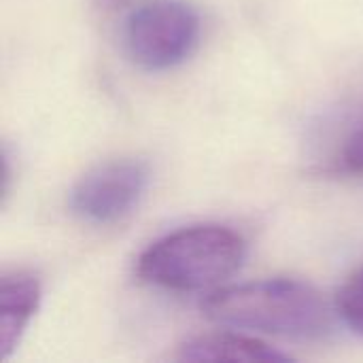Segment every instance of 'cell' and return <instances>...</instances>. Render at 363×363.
Instances as JSON below:
<instances>
[{
    "label": "cell",
    "instance_id": "cell-5",
    "mask_svg": "<svg viewBox=\"0 0 363 363\" xmlns=\"http://www.w3.org/2000/svg\"><path fill=\"white\" fill-rule=\"evenodd\" d=\"M40 304V283L34 274L15 270L0 281V351L9 359Z\"/></svg>",
    "mask_w": 363,
    "mask_h": 363
},
{
    "label": "cell",
    "instance_id": "cell-2",
    "mask_svg": "<svg viewBox=\"0 0 363 363\" xmlns=\"http://www.w3.org/2000/svg\"><path fill=\"white\" fill-rule=\"evenodd\" d=\"M247 253L245 238L215 223L174 230L145 249L138 277L170 291H204L230 279Z\"/></svg>",
    "mask_w": 363,
    "mask_h": 363
},
{
    "label": "cell",
    "instance_id": "cell-3",
    "mask_svg": "<svg viewBox=\"0 0 363 363\" xmlns=\"http://www.w3.org/2000/svg\"><path fill=\"white\" fill-rule=\"evenodd\" d=\"M200 15L183 0H151L123 23V49L145 70H168L183 64L200 43Z\"/></svg>",
    "mask_w": 363,
    "mask_h": 363
},
{
    "label": "cell",
    "instance_id": "cell-4",
    "mask_svg": "<svg viewBox=\"0 0 363 363\" xmlns=\"http://www.w3.org/2000/svg\"><path fill=\"white\" fill-rule=\"evenodd\" d=\"M149 185V168L140 160H108L87 170L70 189V211L94 225H111L125 219L143 200Z\"/></svg>",
    "mask_w": 363,
    "mask_h": 363
},
{
    "label": "cell",
    "instance_id": "cell-8",
    "mask_svg": "<svg viewBox=\"0 0 363 363\" xmlns=\"http://www.w3.org/2000/svg\"><path fill=\"white\" fill-rule=\"evenodd\" d=\"M338 313L347 328L363 338V266L342 287L338 296Z\"/></svg>",
    "mask_w": 363,
    "mask_h": 363
},
{
    "label": "cell",
    "instance_id": "cell-7",
    "mask_svg": "<svg viewBox=\"0 0 363 363\" xmlns=\"http://www.w3.org/2000/svg\"><path fill=\"white\" fill-rule=\"evenodd\" d=\"M328 170L338 177L363 179V111L347 123L336 140L328 160Z\"/></svg>",
    "mask_w": 363,
    "mask_h": 363
},
{
    "label": "cell",
    "instance_id": "cell-1",
    "mask_svg": "<svg viewBox=\"0 0 363 363\" xmlns=\"http://www.w3.org/2000/svg\"><path fill=\"white\" fill-rule=\"evenodd\" d=\"M202 313L221 325L281 338H323L332 311L323 296L296 279H266L213 291Z\"/></svg>",
    "mask_w": 363,
    "mask_h": 363
},
{
    "label": "cell",
    "instance_id": "cell-6",
    "mask_svg": "<svg viewBox=\"0 0 363 363\" xmlns=\"http://www.w3.org/2000/svg\"><path fill=\"white\" fill-rule=\"evenodd\" d=\"M183 362H287L291 355L281 353L266 342L232 332L206 334L187 340L179 349Z\"/></svg>",
    "mask_w": 363,
    "mask_h": 363
}]
</instances>
